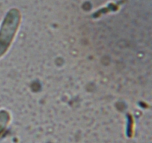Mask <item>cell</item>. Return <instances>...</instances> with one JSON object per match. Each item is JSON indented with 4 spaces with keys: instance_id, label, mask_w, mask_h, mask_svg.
Instances as JSON below:
<instances>
[{
    "instance_id": "6da1fadb",
    "label": "cell",
    "mask_w": 152,
    "mask_h": 143,
    "mask_svg": "<svg viewBox=\"0 0 152 143\" xmlns=\"http://www.w3.org/2000/svg\"><path fill=\"white\" fill-rule=\"evenodd\" d=\"M7 119V116H6V113L4 111L0 112V130L3 128L6 123V120Z\"/></svg>"
}]
</instances>
